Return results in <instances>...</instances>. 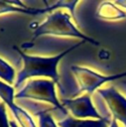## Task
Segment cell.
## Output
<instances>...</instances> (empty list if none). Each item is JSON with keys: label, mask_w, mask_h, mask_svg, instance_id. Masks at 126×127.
I'll list each match as a JSON object with an SVG mask.
<instances>
[{"label": "cell", "mask_w": 126, "mask_h": 127, "mask_svg": "<svg viewBox=\"0 0 126 127\" xmlns=\"http://www.w3.org/2000/svg\"><path fill=\"white\" fill-rule=\"evenodd\" d=\"M14 99H33L44 101L54 105V108L61 111L63 116L67 115L66 109L57 97L56 83L52 79H29L24 87L15 94Z\"/></svg>", "instance_id": "cell-3"}, {"label": "cell", "mask_w": 126, "mask_h": 127, "mask_svg": "<svg viewBox=\"0 0 126 127\" xmlns=\"http://www.w3.org/2000/svg\"><path fill=\"white\" fill-rule=\"evenodd\" d=\"M39 127H58L53 116L48 112H42L38 115Z\"/></svg>", "instance_id": "cell-12"}, {"label": "cell", "mask_w": 126, "mask_h": 127, "mask_svg": "<svg viewBox=\"0 0 126 127\" xmlns=\"http://www.w3.org/2000/svg\"><path fill=\"white\" fill-rule=\"evenodd\" d=\"M10 127H19V125H18L14 120H11V121H10Z\"/></svg>", "instance_id": "cell-16"}, {"label": "cell", "mask_w": 126, "mask_h": 127, "mask_svg": "<svg viewBox=\"0 0 126 127\" xmlns=\"http://www.w3.org/2000/svg\"><path fill=\"white\" fill-rule=\"evenodd\" d=\"M24 13V14H29V15H40L44 14V8H31L27 7L26 5L24 6H17L14 5L12 1H0V15L1 14H7V13Z\"/></svg>", "instance_id": "cell-10"}, {"label": "cell", "mask_w": 126, "mask_h": 127, "mask_svg": "<svg viewBox=\"0 0 126 127\" xmlns=\"http://www.w3.org/2000/svg\"><path fill=\"white\" fill-rule=\"evenodd\" d=\"M15 69L5 60L0 58V79L6 81L7 84L11 85L15 80Z\"/></svg>", "instance_id": "cell-11"}, {"label": "cell", "mask_w": 126, "mask_h": 127, "mask_svg": "<svg viewBox=\"0 0 126 127\" xmlns=\"http://www.w3.org/2000/svg\"><path fill=\"white\" fill-rule=\"evenodd\" d=\"M96 17L105 21H116L126 18V13L112 2H102L96 11Z\"/></svg>", "instance_id": "cell-9"}, {"label": "cell", "mask_w": 126, "mask_h": 127, "mask_svg": "<svg viewBox=\"0 0 126 127\" xmlns=\"http://www.w3.org/2000/svg\"><path fill=\"white\" fill-rule=\"evenodd\" d=\"M14 87L0 80V98L10 108L14 117L21 127H37L30 114L14 102Z\"/></svg>", "instance_id": "cell-7"}, {"label": "cell", "mask_w": 126, "mask_h": 127, "mask_svg": "<svg viewBox=\"0 0 126 127\" xmlns=\"http://www.w3.org/2000/svg\"><path fill=\"white\" fill-rule=\"evenodd\" d=\"M111 120L102 117L101 119L97 120H90V119H77L73 116L66 115L60 121H58V126L60 127H109Z\"/></svg>", "instance_id": "cell-8"}, {"label": "cell", "mask_w": 126, "mask_h": 127, "mask_svg": "<svg viewBox=\"0 0 126 127\" xmlns=\"http://www.w3.org/2000/svg\"><path fill=\"white\" fill-rule=\"evenodd\" d=\"M114 4L117 5V6L126 8V0H116V1L114 2Z\"/></svg>", "instance_id": "cell-14"}, {"label": "cell", "mask_w": 126, "mask_h": 127, "mask_svg": "<svg viewBox=\"0 0 126 127\" xmlns=\"http://www.w3.org/2000/svg\"><path fill=\"white\" fill-rule=\"evenodd\" d=\"M61 102L74 118H94L96 120L102 118V116L94 107L90 94L88 93L74 98H63Z\"/></svg>", "instance_id": "cell-5"}, {"label": "cell", "mask_w": 126, "mask_h": 127, "mask_svg": "<svg viewBox=\"0 0 126 127\" xmlns=\"http://www.w3.org/2000/svg\"><path fill=\"white\" fill-rule=\"evenodd\" d=\"M0 127H10V121L8 120L6 112V104L3 101L0 102Z\"/></svg>", "instance_id": "cell-13"}, {"label": "cell", "mask_w": 126, "mask_h": 127, "mask_svg": "<svg viewBox=\"0 0 126 127\" xmlns=\"http://www.w3.org/2000/svg\"><path fill=\"white\" fill-rule=\"evenodd\" d=\"M83 43L84 42H79L54 57L30 56L22 52L17 47H14V50L20 56L22 63H23V66L17 74V78L14 83V88H19L26 79L30 77H35V76L49 77L56 84H58L60 88H62V85L60 83V76H59L58 69H57L58 64L64 56H66L72 50H75L76 48L80 47Z\"/></svg>", "instance_id": "cell-1"}, {"label": "cell", "mask_w": 126, "mask_h": 127, "mask_svg": "<svg viewBox=\"0 0 126 127\" xmlns=\"http://www.w3.org/2000/svg\"><path fill=\"white\" fill-rule=\"evenodd\" d=\"M97 91L106 102L108 109L113 115V119L120 121L126 127V98L114 86L98 88Z\"/></svg>", "instance_id": "cell-6"}, {"label": "cell", "mask_w": 126, "mask_h": 127, "mask_svg": "<svg viewBox=\"0 0 126 127\" xmlns=\"http://www.w3.org/2000/svg\"><path fill=\"white\" fill-rule=\"evenodd\" d=\"M71 16L63 11H53L49 14L46 20L40 24L33 32L32 38H38L44 35L51 36H63V37H73L78 38L82 42L90 43L95 46H99V42L95 39L86 36L80 32L70 21Z\"/></svg>", "instance_id": "cell-2"}, {"label": "cell", "mask_w": 126, "mask_h": 127, "mask_svg": "<svg viewBox=\"0 0 126 127\" xmlns=\"http://www.w3.org/2000/svg\"><path fill=\"white\" fill-rule=\"evenodd\" d=\"M70 70L78 83V88L73 93V96L80 94L82 91H86L88 94H92L103 83L113 81L126 76V71L121 73H116L113 75H103L93 71L88 67H84L80 65H71Z\"/></svg>", "instance_id": "cell-4"}, {"label": "cell", "mask_w": 126, "mask_h": 127, "mask_svg": "<svg viewBox=\"0 0 126 127\" xmlns=\"http://www.w3.org/2000/svg\"><path fill=\"white\" fill-rule=\"evenodd\" d=\"M109 127H119V125H118V123H117V121H116L115 119H112V120H111V123H110V125H109Z\"/></svg>", "instance_id": "cell-15"}]
</instances>
